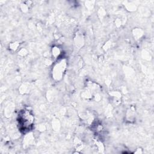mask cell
Here are the masks:
<instances>
[{"label":"cell","mask_w":154,"mask_h":154,"mask_svg":"<svg viewBox=\"0 0 154 154\" xmlns=\"http://www.w3.org/2000/svg\"><path fill=\"white\" fill-rule=\"evenodd\" d=\"M18 122L20 128L25 131L29 130L31 127L34 122V118L29 111L24 110L19 115Z\"/></svg>","instance_id":"6da1fadb"}]
</instances>
